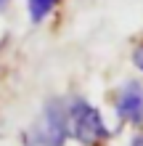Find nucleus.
I'll return each instance as SVG.
<instances>
[{
  "label": "nucleus",
  "mask_w": 143,
  "mask_h": 146,
  "mask_svg": "<svg viewBox=\"0 0 143 146\" xmlns=\"http://www.w3.org/2000/svg\"><path fill=\"white\" fill-rule=\"evenodd\" d=\"M58 5V0H29V16L32 21H43L48 19V13Z\"/></svg>",
  "instance_id": "4"
},
{
  "label": "nucleus",
  "mask_w": 143,
  "mask_h": 146,
  "mask_svg": "<svg viewBox=\"0 0 143 146\" xmlns=\"http://www.w3.org/2000/svg\"><path fill=\"white\" fill-rule=\"evenodd\" d=\"M130 146H143V133H140V135H135V138L130 141Z\"/></svg>",
  "instance_id": "6"
},
{
  "label": "nucleus",
  "mask_w": 143,
  "mask_h": 146,
  "mask_svg": "<svg viewBox=\"0 0 143 146\" xmlns=\"http://www.w3.org/2000/svg\"><path fill=\"white\" fill-rule=\"evenodd\" d=\"M132 64H135L138 69L143 72V45H138L135 50H132Z\"/></svg>",
  "instance_id": "5"
},
{
  "label": "nucleus",
  "mask_w": 143,
  "mask_h": 146,
  "mask_svg": "<svg viewBox=\"0 0 143 146\" xmlns=\"http://www.w3.org/2000/svg\"><path fill=\"white\" fill-rule=\"evenodd\" d=\"M114 109L122 122L143 125V85L135 80L125 82L114 96Z\"/></svg>",
  "instance_id": "3"
},
{
  "label": "nucleus",
  "mask_w": 143,
  "mask_h": 146,
  "mask_svg": "<svg viewBox=\"0 0 143 146\" xmlns=\"http://www.w3.org/2000/svg\"><path fill=\"white\" fill-rule=\"evenodd\" d=\"M66 125H69V135L82 146H98L111 138L101 111L85 98H74L66 106Z\"/></svg>",
  "instance_id": "1"
},
{
  "label": "nucleus",
  "mask_w": 143,
  "mask_h": 146,
  "mask_svg": "<svg viewBox=\"0 0 143 146\" xmlns=\"http://www.w3.org/2000/svg\"><path fill=\"white\" fill-rule=\"evenodd\" d=\"M66 138H69L66 106L61 101H50L43 109V117L24 135V146H64Z\"/></svg>",
  "instance_id": "2"
},
{
  "label": "nucleus",
  "mask_w": 143,
  "mask_h": 146,
  "mask_svg": "<svg viewBox=\"0 0 143 146\" xmlns=\"http://www.w3.org/2000/svg\"><path fill=\"white\" fill-rule=\"evenodd\" d=\"M5 3H8V0H0V8H5Z\"/></svg>",
  "instance_id": "7"
}]
</instances>
